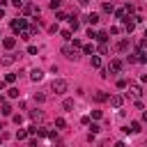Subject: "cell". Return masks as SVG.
<instances>
[{"label": "cell", "instance_id": "83f0119b", "mask_svg": "<svg viewBox=\"0 0 147 147\" xmlns=\"http://www.w3.org/2000/svg\"><path fill=\"white\" fill-rule=\"evenodd\" d=\"M60 34H62V39H64V41H69V39H71V30H62Z\"/></svg>", "mask_w": 147, "mask_h": 147}, {"label": "cell", "instance_id": "e575fe53", "mask_svg": "<svg viewBox=\"0 0 147 147\" xmlns=\"http://www.w3.org/2000/svg\"><path fill=\"white\" fill-rule=\"evenodd\" d=\"M55 18H57V21H64V18H67V14H64V11H57V14H55Z\"/></svg>", "mask_w": 147, "mask_h": 147}, {"label": "cell", "instance_id": "4316f807", "mask_svg": "<svg viewBox=\"0 0 147 147\" xmlns=\"http://www.w3.org/2000/svg\"><path fill=\"white\" fill-rule=\"evenodd\" d=\"M60 5H62V0H51V2H48V7H51L53 11H55V9L60 7Z\"/></svg>", "mask_w": 147, "mask_h": 147}, {"label": "cell", "instance_id": "9c48e42d", "mask_svg": "<svg viewBox=\"0 0 147 147\" xmlns=\"http://www.w3.org/2000/svg\"><path fill=\"white\" fill-rule=\"evenodd\" d=\"M142 129H140V122H131L126 129H124V133H140Z\"/></svg>", "mask_w": 147, "mask_h": 147}, {"label": "cell", "instance_id": "4fadbf2b", "mask_svg": "<svg viewBox=\"0 0 147 147\" xmlns=\"http://www.w3.org/2000/svg\"><path fill=\"white\" fill-rule=\"evenodd\" d=\"M30 117H32L34 122H41V119H44V113H41L39 108H34V110H30Z\"/></svg>", "mask_w": 147, "mask_h": 147}, {"label": "cell", "instance_id": "f1b7e54d", "mask_svg": "<svg viewBox=\"0 0 147 147\" xmlns=\"http://www.w3.org/2000/svg\"><path fill=\"white\" fill-rule=\"evenodd\" d=\"M7 94H9V96H11V99H16V96H18V94H21V92H18V90H16V87H11V90H7Z\"/></svg>", "mask_w": 147, "mask_h": 147}, {"label": "cell", "instance_id": "4dcf8cb0", "mask_svg": "<svg viewBox=\"0 0 147 147\" xmlns=\"http://www.w3.org/2000/svg\"><path fill=\"white\" fill-rule=\"evenodd\" d=\"M115 16L122 21V18H126V11H124V9H117V11H115Z\"/></svg>", "mask_w": 147, "mask_h": 147}, {"label": "cell", "instance_id": "6da1fadb", "mask_svg": "<svg viewBox=\"0 0 147 147\" xmlns=\"http://www.w3.org/2000/svg\"><path fill=\"white\" fill-rule=\"evenodd\" d=\"M67 90H69V83H67L64 78H55V80L51 83V92H53V94H64Z\"/></svg>", "mask_w": 147, "mask_h": 147}, {"label": "cell", "instance_id": "30bf717a", "mask_svg": "<svg viewBox=\"0 0 147 147\" xmlns=\"http://www.w3.org/2000/svg\"><path fill=\"white\" fill-rule=\"evenodd\" d=\"M14 62H16V55H11V53H9V55H2V57H0V64H5V67L14 64Z\"/></svg>", "mask_w": 147, "mask_h": 147}, {"label": "cell", "instance_id": "2e32d148", "mask_svg": "<svg viewBox=\"0 0 147 147\" xmlns=\"http://www.w3.org/2000/svg\"><path fill=\"white\" fill-rule=\"evenodd\" d=\"M25 14H28V16H32V14H39V7H34V5H28V7H25Z\"/></svg>", "mask_w": 147, "mask_h": 147}, {"label": "cell", "instance_id": "d590c367", "mask_svg": "<svg viewBox=\"0 0 147 147\" xmlns=\"http://www.w3.org/2000/svg\"><path fill=\"white\" fill-rule=\"evenodd\" d=\"M5 80H7V83H14V80H16V74H7V78H5Z\"/></svg>", "mask_w": 147, "mask_h": 147}, {"label": "cell", "instance_id": "44dd1931", "mask_svg": "<svg viewBox=\"0 0 147 147\" xmlns=\"http://www.w3.org/2000/svg\"><path fill=\"white\" fill-rule=\"evenodd\" d=\"M101 9H103L106 14H113V11H115V7H113V2H103V7H101Z\"/></svg>", "mask_w": 147, "mask_h": 147}, {"label": "cell", "instance_id": "ac0fdd59", "mask_svg": "<svg viewBox=\"0 0 147 147\" xmlns=\"http://www.w3.org/2000/svg\"><path fill=\"white\" fill-rule=\"evenodd\" d=\"M117 51H126L129 48V39H122V41H117V46H115Z\"/></svg>", "mask_w": 147, "mask_h": 147}, {"label": "cell", "instance_id": "5bb4252c", "mask_svg": "<svg viewBox=\"0 0 147 147\" xmlns=\"http://www.w3.org/2000/svg\"><path fill=\"white\" fill-rule=\"evenodd\" d=\"M2 46H5V48H14V46H16V39H14V37H5V39H2Z\"/></svg>", "mask_w": 147, "mask_h": 147}, {"label": "cell", "instance_id": "b9f144b4", "mask_svg": "<svg viewBox=\"0 0 147 147\" xmlns=\"http://www.w3.org/2000/svg\"><path fill=\"white\" fill-rule=\"evenodd\" d=\"M2 140H7V133H0V142H2Z\"/></svg>", "mask_w": 147, "mask_h": 147}, {"label": "cell", "instance_id": "ee69618b", "mask_svg": "<svg viewBox=\"0 0 147 147\" xmlns=\"http://www.w3.org/2000/svg\"><path fill=\"white\" fill-rule=\"evenodd\" d=\"M0 18H5V11H2V9H0Z\"/></svg>", "mask_w": 147, "mask_h": 147}, {"label": "cell", "instance_id": "d4e9b609", "mask_svg": "<svg viewBox=\"0 0 147 147\" xmlns=\"http://www.w3.org/2000/svg\"><path fill=\"white\" fill-rule=\"evenodd\" d=\"M34 101H39V103L46 101V94H44V92H34Z\"/></svg>", "mask_w": 147, "mask_h": 147}, {"label": "cell", "instance_id": "60d3db41", "mask_svg": "<svg viewBox=\"0 0 147 147\" xmlns=\"http://www.w3.org/2000/svg\"><path fill=\"white\" fill-rule=\"evenodd\" d=\"M142 122H145V124H147V110H145V113H142Z\"/></svg>", "mask_w": 147, "mask_h": 147}, {"label": "cell", "instance_id": "603a6c76", "mask_svg": "<svg viewBox=\"0 0 147 147\" xmlns=\"http://www.w3.org/2000/svg\"><path fill=\"white\" fill-rule=\"evenodd\" d=\"M136 60H138V62H147V53H145V51H138V53H136Z\"/></svg>", "mask_w": 147, "mask_h": 147}, {"label": "cell", "instance_id": "ffe728a7", "mask_svg": "<svg viewBox=\"0 0 147 147\" xmlns=\"http://www.w3.org/2000/svg\"><path fill=\"white\" fill-rule=\"evenodd\" d=\"M62 108L64 110H74V99H64L62 101Z\"/></svg>", "mask_w": 147, "mask_h": 147}, {"label": "cell", "instance_id": "ba28073f", "mask_svg": "<svg viewBox=\"0 0 147 147\" xmlns=\"http://www.w3.org/2000/svg\"><path fill=\"white\" fill-rule=\"evenodd\" d=\"M41 78H44V71H41V69H32V71H30V80H32V83H39Z\"/></svg>", "mask_w": 147, "mask_h": 147}, {"label": "cell", "instance_id": "e0dca14e", "mask_svg": "<svg viewBox=\"0 0 147 147\" xmlns=\"http://www.w3.org/2000/svg\"><path fill=\"white\" fill-rule=\"evenodd\" d=\"M94 39H99V41L103 44V41H108V32H106V30H101V32H96V37H94Z\"/></svg>", "mask_w": 147, "mask_h": 147}, {"label": "cell", "instance_id": "52a82bcc", "mask_svg": "<svg viewBox=\"0 0 147 147\" xmlns=\"http://www.w3.org/2000/svg\"><path fill=\"white\" fill-rule=\"evenodd\" d=\"M122 23H124V30H126V32H131V30L136 28V18H133V16H129V18H122Z\"/></svg>", "mask_w": 147, "mask_h": 147}, {"label": "cell", "instance_id": "7a4b0ae2", "mask_svg": "<svg viewBox=\"0 0 147 147\" xmlns=\"http://www.w3.org/2000/svg\"><path fill=\"white\" fill-rule=\"evenodd\" d=\"M62 55H64L67 60H74V62L80 57V55H78V51H76L74 46H62Z\"/></svg>", "mask_w": 147, "mask_h": 147}, {"label": "cell", "instance_id": "5b68a950", "mask_svg": "<svg viewBox=\"0 0 147 147\" xmlns=\"http://www.w3.org/2000/svg\"><path fill=\"white\" fill-rule=\"evenodd\" d=\"M110 99V106L113 108H122V103H124V96L122 94H113V96H108Z\"/></svg>", "mask_w": 147, "mask_h": 147}, {"label": "cell", "instance_id": "d6a6232c", "mask_svg": "<svg viewBox=\"0 0 147 147\" xmlns=\"http://www.w3.org/2000/svg\"><path fill=\"white\" fill-rule=\"evenodd\" d=\"M71 46H74L76 51H78V48H83V44H80V39H74V41H71Z\"/></svg>", "mask_w": 147, "mask_h": 147}, {"label": "cell", "instance_id": "277c9868", "mask_svg": "<svg viewBox=\"0 0 147 147\" xmlns=\"http://www.w3.org/2000/svg\"><path fill=\"white\" fill-rule=\"evenodd\" d=\"M25 28H28V21H25V18L11 21V30H14V32H21V30H25Z\"/></svg>", "mask_w": 147, "mask_h": 147}, {"label": "cell", "instance_id": "d6986e66", "mask_svg": "<svg viewBox=\"0 0 147 147\" xmlns=\"http://www.w3.org/2000/svg\"><path fill=\"white\" fill-rule=\"evenodd\" d=\"M90 64H92L94 69H99V67H101V57H99V55H92V60H90Z\"/></svg>", "mask_w": 147, "mask_h": 147}, {"label": "cell", "instance_id": "7402d4cb", "mask_svg": "<svg viewBox=\"0 0 147 147\" xmlns=\"http://www.w3.org/2000/svg\"><path fill=\"white\" fill-rule=\"evenodd\" d=\"M83 53H85V55H94V46H92V44H85V46H83Z\"/></svg>", "mask_w": 147, "mask_h": 147}, {"label": "cell", "instance_id": "cb8c5ba5", "mask_svg": "<svg viewBox=\"0 0 147 147\" xmlns=\"http://www.w3.org/2000/svg\"><path fill=\"white\" fill-rule=\"evenodd\" d=\"M78 28H80V23H78V21H74V18H71V21H69V30H71V32H74V30H78Z\"/></svg>", "mask_w": 147, "mask_h": 147}, {"label": "cell", "instance_id": "3957f363", "mask_svg": "<svg viewBox=\"0 0 147 147\" xmlns=\"http://www.w3.org/2000/svg\"><path fill=\"white\" fill-rule=\"evenodd\" d=\"M126 87H129V94H131L133 99H140V96H142V87H140L138 83H129Z\"/></svg>", "mask_w": 147, "mask_h": 147}, {"label": "cell", "instance_id": "8d00e7d4", "mask_svg": "<svg viewBox=\"0 0 147 147\" xmlns=\"http://www.w3.org/2000/svg\"><path fill=\"white\" fill-rule=\"evenodd\" d=\"M28 53L30 55H37V46H28Z\"/></svg>", "mask_w": 147, "mask_h": 147}, {"label": "cell", "instance_id": "f546056e", "mask_svg": "<svg viewBox=\"0 0 147 147\" xmlns=\"http://www.w3.org/2000/svg\"><path fill=\"white\" fill-rule=\"evenodd\" d=\"M55 126H57V129H64V126H67V122H64L62 117H57V119H55Z\"/></svg>", "mask_w": 147, "mask_h": 147}, {"label": "cell", "instance_id": "1f68e13d", "mask_svg": "<svg viewBox=\"0 0 147 147\" xmlns=\"http://www.w3.org/2000/svg\"><path fill=\"white\" fill-rule=\"evenodd\" d=\"M87 126H90V129H92V131H90V133H99V131H101V126H99V124H87Z\"/></svg>", "mask_w": 147, "mask_h": 147}, {"label": "cell", "instance_id": "ab89813d", "mask_svg": "<svg viewBox=\"0 0 147 147\" xmlns=\"http://www.w3.org/2000/svg\"><path fill=\"white\" fill-rule=\"evenodd\" d=\"M5 85H7V80H0V90H5Z\"/></svg>", "mask_w": 147, "mask_h": 147}, {"label": "cell", "instance_id": "8fae6325", "mask_svg": "<svg viewBox=\"0 0 147 147\" xmlns=\"http://www.w3.org/2000/svg\"><path fill=\"white\" fill-rule=\"evenodd\" d=\"M94 101H96V103H103V101H108V94L101 92V90H96V92H94Z\"/></svg>", "mask_w": 147, "mask_h": 147}, {"label": "cell", "instance_id": "74e56055", "mask_svg": "<svg viewBox=\"0 0 147 147\" xmlns=\"http://www.w3.org/2000/svg\"><path fill=\"white\" fill-rule=\"evenodd\" d=\"M78 5H83V7H87V5H90V0H78Z\"/></svg>", "mask_w": 147, "mask_h": 147}, {"label": "cell", "instance_id": "7bdbcfd3", "mask_svg": "<svg viewBox=\"0 0 147 147\" xmlns=\"http://www.w3.org/2000/svg\"><path fill=\"white\" fill-rule=\"evenodd\" d=\"M142 37H145V39H142V41H147V30H145V34H142Z\"/></svg>", "mask_w": 147, "mask_h": 147}, {"label": "cell", "instance_id": "9a60e30c", "mask_svg": "<svg viewBox=\"0 0 147 147\" xmlns=\"http://www.w3.org/2000/svg\"><path fill=\"white\" fill-rule=\"evenodd\" d=\"M28 136H30V131H28V129H18V131H16V140H25Z\"/></svg>", "mask_w": 147, "mask_h": 147}, {"label": "cell", "instance_id": "484cf974", "mask_svg": "<svg viewBox=\"0 0 147 147\" xmlns=\"http://www.w3.org/2000/svg\"><path fill=\"white\" fill-rule=\"evenodd\" d=\"M2 115H11V106H9L7 101L2 103Z\"/></svg>", "mask_w": 147, "mask_h": 147}, {"label": "cell", "instance_id": "f35d334b", "mask_svg": "<svg viewBox=\"0 0 147 147\" xmlns=\"http://www.w3.org/2000/svg\"><path fill=\"white\" fill-rule=\"evenodd\" d=\"M115 147H126V145H124L122 140H117V142H115Z\"/></svg>", "mask_w": 147, "mask_h": 147}, {"label": "cell", "instance_id": "7c38bea8", "mask_svg": "<svg viewBox=\"0 0 147 147\" xmlns=\"http://www.w3.org/2000/svg\"><path fill=\"white\" fill-rule=\"evenodd\" d=\"M83 21H85V23H92V25H94V23H99V14H94V11H90V14H87V16L83 18Z\"/></svg>", "mask_w": 147, "mask_h": 147}, {"label": "cell", "instance_id": "8992f818", "mask_svg": "<svg viewBox=\"0 0 147 147\" xmlns=\"http://www.w3.org/2000/svg\"><path fill=\"white\" fill-rule=\"evenodd\" d=\"M108 71H110V76H113V74H117V71H122V60H110Z\"/></svg>", "mask_w": 147, "mask_h": 147}, {"label": "cell", "instance_id": "836d02e7", "mask_svg": "<svg viewBox=\"0 0 147 147\" xmlns=\"http://www.w3.org/2000/svg\"><path fill=\"white\" fill-rule=\"evenodd\" d=\"M126 85H129V83H126V80H124V78H119V80H117V87H119V90H124V87H126Z\"/></svg>", "mask_w": 147, "mask_h": 147}]
</instances>
